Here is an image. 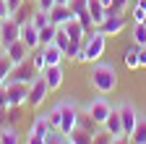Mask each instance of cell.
Listing matches in <instances>:
<instances>
[{
  "mask_svg": "<svg viewBox=\"0 0 146 144\" xmlns=\"http://www.w3.org/2000/svg\"><path fill=\"white\" fill-rule=\"evenodd\" d=\"M11 71H13V60L8 58V52L3 50V52H0V84H5V81H8Z\"/></svg>",
  "mask_w": 146,
  "mask_h": 144,
  "instance_id": "603a6c76",
  "label": "cell"
},
{
  "mask_svg": "<svg viewBox=\"0 0 146 144\" xmlns=\"http://www.w3.org/2000/svg\"><path fill=\"white\" fill-rule=\"evenodd\" d=\"M133 0H112V5H107V8H115V11H120V13H125V8L131 5Z\"/></svg>",
  "mask_w": 146,
  "mask_h": 144,
  "instance_id": "74e56055",
  "label": "cell"
},
{
  "mask_svg": "<svg viewBox=\"0 0 146 144\" xmlns=\"http://www.w3.org/2000/svg\"><path fill=\"white\" fill-rule=\"evenodd\" d=\"M70 19H76V13L70 11V5H55V8L50 11V21H52L55 26H63V24H68Z\"/></svg>",
  "mask_w": 146,
  "mask_h": 144,
  "instance_id": "5bb4252c",
  "label": "cell"
},
{
  "mask_svg": "<svg viewBox=\"0 0 146 144\" xmlns=\"http://www.w3.org/2000/svg\"><path fill=\"white\" fill-rule=\"evenodd\" d=\"M81 47H84V45H78V42H70V45H68V50H65V58H68V60H76V63H81Z\"/></svg>",
  "mask_w": 146,
  "mask_h": 144,
  "instance_id": "4dcf8cb0",
  "label": "cell"
},
{
  "mask_svg": "<svg viewBox=\"0 0 146 144\" xmlns=\"http://www.w3.org/2000/svg\"><path fill=\"white\" fill-rule=\"evenodd\" d=\"M0 144H21V134L13 126H0Z\"/></svg>",
  "mask_w": 146,
  "mask_h": 144,
  "instance_id": "44dd1931",
  "label": "cell"
},
{
  "mask_svg": "<svg viewBox=\"0 0 146 144\" xmlns=\"http://www.w3.org/2000/svg\"><path fill=\"white\" fill-rule=\"evenodd\" d=\"M16 40H21V24H18L13 16H11V19L0 21V45L8 47V45L16 42Z\"/></svg>",
  "mask_w": 146,
  "mask_h": 144,
  "instance_id": "ba28073f",
  "label": "cell"
},
{
  "mask_svg": "<svg viewBox=\"0 0 146 144\" xmlns=\"http://www.w3.org/2000/svg\"><path fill=\"white\" fill-rule=\"evenodd\" d=\"M70 11L73 13H81V11H86V5H89V0H70Z\"/></svg>",
  "mask_w": 146,
  "mask_h": 144,
  "instance_id": "836d02e7",
  "label": "cell"
},
{
  "mask_svg": "<svg viewBox=\"0 0 146 144\" xmlns=\"http://www.w3.org/2000/svg\"><path fill=\"white\" fill-rule=\"evenodd\" d=\"M60 113H63V121H60V134L70 136V131L78 129V105L73 100H63L60 102Z\"/></svg>",
  "mask_w": 146,
  "mask_h": 144,
  "instance_id": "3957f363",
  "label": "cell"
},
{
  "mask_svg": "<svg viewBox=\"0 0 146 144\" xmlns=\"http://www.w3.org/2000/svg\"><path fill=\"white\" fill-rule=\"evenodd\" d=\"M21 40L29 45V50H36V47H42V42H39V29H36L31 21L21 24Z\"/></svg>",
  "mask_w": 146,
  "mask_h": 144,
  "instance_id": "4fadbf2b",
  "label": "cell"
},
{
  "mask_svg": "<svg viewBox=\"0 0 146 144\" xmlns=\"http://www.w3.org/2000/svg\"><path fill=\"white\" fill-rule=\"evenodd\" d=\"M110 110H112V105H110V100H107L104 94L91 97V100H89V105H86V113L91 115V121H94V123H99V126L107 121Z\"/></svg>",
  "mask_w": 146,
  "mask_h": 144,
  "instance_id": "8992f818",
  "label": "cell"
},
{
  "mask_svg": "<svg viewBox=\"0 0 146 144\" xmlns=\"http://www.w3.org/2000/svg\"><path fill=\"white\" fill-rule=\"evenodd\" d=\"M50 92H52V89H50L47 79H44L42 74H36V76L31 79V84H29V102H26V105H29V107H42Z\"/></svg>",
  "mask_w": 146,
  "mask_h": 144,
  "instance_id": "277c9868",
  "label": "cell"
},
{
  "mask_svg": "<svg viewBox=\"0 0 146 144\" xmlns=\"http://www.w3.org/2000/svg\"><path fill=\"white\" fill-rule=\"evenodd\" d=\"M112 144H133V141H131V136H117V139H112Z\"/></svg>",
  "mask_w": 146,
  "mask_h": 144,
  "instance_id": "ee69618b",
  "label": "cell"
},
{
  "mask_svg": "<svg viewBox=\"0 0 146 144\" xmlns=\"http://www.w3.org/2000/svg\"><path fill=\"white\" fill-rule=\"evenodd\" d=\"M55 34H58V26H55L52 21H50L47 26H42V29H39V42H42V47H44V45H50V42L55 40Z\"/></svg>",
  "mask_w": 146,
  "mask_h": 144,
  "instance_id": "484cf974",
  "label": "cell"
},
{
  "mask_svg": "<svg viewBox=\"0 0 146 144\" xmlns=\"http://www.w3.org/2000/svg\"><path fill=\"white\" fill-rule=\"evenodd\" d=\"M123 60H125V68L128 71H136V68H141L138 66V45H128L125 47V52H123Z\"/></svg>",
  "mask_w": 146,
  "mask_h": 144,
  "instance_id": "ffe728a7",
  "label": "cell"
},
{
  "mask_svg": "<svg viewBox=\"0 0 146 144\" xmlns=\"http://www.w3.org/2000/svg\"><path fill=\"white\" fill-rule=\"evenodd\" d=\"M5 52H8V58L13 60V66H18V63H24L29 55H31V50H29V45L24 42V40H16V42H11L8 47H3Z\"/></svg>",
  "mask_w": 146,
  "mask_h": 144,
  "instance_id": "7c38bea8",
  "label": "cell"
},
{
  "mask_svg": "<svg viewBox=\"0 0 146 144\" xmlns=\"http://www.w3.org/2000/svg\"><path fill=\"white\" fill-rule=\"evenodd\" d=\"M138 66L146 68V47H138Z\"/></svg>",
  "mask_w": 146,
  "mask_h": 144,
  "instance_id": "b9f144b4",
  "label": "cell"
},
{
  "mask_svg": "<svg viewBox=\"0 0 146 144\" xmlns=\"http://www.w3.org/2000/svg\"><path fill=\"white\" fill-rule=\"evenodd\" d=\"M36 76V71H34V66H31V58H26L24 63H18V66H13V71H11V81H24V84H31V79Z\"/></svg>",
  "mask_w": 146,
  "mask_h": 144,
  "instance_id": "30bf717a",
  "label": "cell"
},
{
  "mask_svg": "<svg viewBox=\"0 0 146 144\" xmlns=\"http://www.w3.org/2000/svg\"><path fill=\"white\" fill-rule=\"evenodd\" d=\"M63 29L68 31L70 42H78V45H84V37H86V31H84V26H81V21H78V19H70L68 24H63Z\"/></svg>",
  "mask_w": 146,
  "mask_h": 144,
  "instance_id": "e0dca14e",
  "label": "cell"
},
{
  "mask_svg": "<svg viewBox=\"0 0 146 144\" xmlns=\"http://www.w3.org/2000/svg\"><path fill=\"white\" fill-rule=\"evenodd\" d=\"M89 84L94 86L99 94H110V92H112V89L117 86V74H115V66L97 60L94 66H91V71H89Z\"/></svg>",
  "mask_w": 146,
  "mask_h": 144,
  "instance_id": "6da1fadb",
  "label": "cell"
},
{
  "mask_svg": "<svg viewBox=\"0 0 146 144\" xmlns=\"http://www.w3.org/2000/svg\"><path fill=\"white\" fill-rule=\"evenodd\" d=\"M0 110H8V94H5L3 84H0Z\"/></svg>",
  "mask_w": 146,
  "mask_h": 144,
  "instance_id": "f35d334b",
  "label": "cell"
},
{
  "mask_svg": "<svg viewBox=\"0 0 146 144\" xmlns=\"http://www.w3.org/2000/svg\"><path fill=\"white\" fill-rule=\"evenodd\" d=\"M5 3H8V11H11V16L18 11V8H21L24 5V0H5Z\"/></svg>",
  "mask_w": 146,
  "mask_h": 144,
  "instance_id": "60d3db41",
  "label": "cell"
},
{
  "mask_svg": "<svg viewBox=\"0 0 146 144\" xmlns=\"http://www.w3.org/2000/svg\"><path fill=\"white\" fill-rule=\"evenodd\" d=\"M133 5H138V8H143V11H146V0H133Z\"/></svg>",
  "mask_w": 146,
  "mask_h": 144,
  "instance_id": "f6af8a7d",
  "label": "cell"
},
{
  "mask_svg": "<svg viewBox=\"0 0 146 144\" xmlns=\"http://www.w3.org/2000/svg\"><path fill=\"white\" fill-rule=\"evenodd\" d=\"M26 144H47L44 136H26Z\"/></svg>",
  "mask_w": 146,
  "mask_h": 144,
  "instance_id": "7bdbcfd3",
  "label": "cell"
},
{
  "mask_svg": "<svg viewBox=\"0 0 146 144\" xmlns=\"http://www.w3.org/2000/svg\"><path fill=\"white\" fill-rule=\"evenodd\" d=\"M52 42L65 52V50H68V45H70V37H68V31H65L63 26H58V34H55V40H52Z\"/></svg>",
  "mask_w": 146,
  "mask_h": 144,
  "instance_id": "f1b7e54d",
  "label": "cell"
},
{
  "mask_svg": "<svg viewBox=\"0 0 146 144\" xmlns=\"http://www.w3.org/2000/svg\"><path fill=\"white\" fill-rule=\"evenodd\" d=\"M131 141L133 144H146V115H138V123L131 134Z\"/></svg>",
  "mask_w": 146,
  "mask_h": 144,
  "instance_id": "7402d4cb",
  "label": "cell"
},
{
  "mask_svg": "<svg viewBox=\"0 0 146 144\" xmlns=\"http://www.w3.org/2000/svg\"><path fill=\"white\" fill-rule=\"evenodd\" d=\"M47 121H50V126L55 131H60V121H63V113H60V102L55 105V107H50V113H47Z\"/></svg>",
  "mask_w": 146,
  "mask_h": 144,
  "instance_id": "4316f807",
  "label": "cell"
},
{
  "mask_svg": "<svg viewBox=\"0 0 146 144\" xmlns=\"http://www.w3.org/2000/svg\"><path fill=\"white\" fill-rule=\"evenodd\" d=\"M107 50V34L94 29L91 34L84 37V47H81V63H97Z\"/></svg>",
  "mask_w": 146,
  "mask_h": 144,
  "instance_id": "7a4b0ae2",
  "label": "cell"
},
{
  "mask_svg": "<svg viewBox=\"0 0 146 144\" xmlns=\"http://www.w3.org/2000/svg\"><path fill=\"white\" fill-rule=\"evenodd\" d=\"M65 144H76V141H70V139H68V141H65Z\"/></svg>",
  "mask_w": 146,
  "mask_h": 144,
  "instance_id": "7dc6e473",
  "label": "cell"
},
{
  "mask_svg": "<svg viewBox=\"0 0 146 144\" xmlns=\"http://www.w3.org/2000/svg\"><path fill=\"white\" fill-rule=\"evenodd\" d=\"M89 13H91V19H94V24L99 26L104 19H107V8H104V3H102V0H89Z\"/></svg>",
  "mask_w": 146,
  "mask_h": 144,
  "instance_id": "d6986e66",
  "label": "cell"
},
{
  "mask_svg": "<svg viewBox=\"0 0 146 144\" xmlns=\"http://www.w3.org/2000/svg\"><path fill=\"white\" fill-rule=\"evenodd\" d=\"M44 141H47V144H65V141H68V136H65V134H60V131H55V129H52V131H50V134L44 136Z\"/></svg>",
  "mask_w": 146,
  "mask_h": 144,
  "instance_id": "1f68e13d",
  "label": "cell"
},
{
  "mask_svg": "<svg viewBox=\"0 0 146 144\" xmlns=\"http://www.w3.org/2000/svg\"><path fill=\"white\" fill-rule=\"evenodd\" d=\"M131 40H133V45L146 47V21H143V24H133V34H131Z\"/></svg>",
  "mask_w": 146,
  "mask_h": 144,
  "instance_id": "d4e9b609",
  "label": "cell"
},
{
  "mask_svg": "<svg viewBox=\"0 0 146 144\" xmlns=\"http://www.w3.org/2000/svg\"><path fill=\"white\" fill-rule=\"evenodd\" d=\"M13 19H16L18 24H26V21H31V16H29V13L24 11V5H21V8H18V11L13 13Z\"/></svg>",
  "mask_w": 146,
  "mask_h": 144,
  "instance_id": "d590c367",
  "label": "cell"
},
{
  "mask_svg": "<svg viewBox=\"0 0 146 144\" xmlns=\"http://www.w3.org/2000/svg\"><path fill=\"white\" fill-rule=\"evenodd\" d=\"M55 5H58L55 0H36V8H39V11H44V13H50Z\"/></svg>",
  "mask_w": 146,
  "mask_h": 144,
  "instance_id": "8d00e7d4",
  "label": "cell"
},
{
  "mask_svg": "<svg viewBox=\"0 0 146 144\" xmlns=\"http://www.w3.org/2000/svg\"><path fill=\"white\" fill-rule=\"evenodd\" d=\"M91 144H112V136H110L104 129H99L94 136H91Z\"/></svg>",
  "mask_w": 146,
  "mask_h": 144,
  "instance_id": "d6a6232c",
  "label": "cell"
},
{
  "mask_svg": "<svg viewBox=\"0 0 146 144\" xmlns=\"http://www.w3.org/2000/svg\"><path fill=\"white\" fill-rule=\"evenodd\" d=\"M31 24H34L36 29L47 26V24H50V13H44V11H39V8H36V13H31Z\"/></svg>",
  "mask_w": 146,
  "mask_h": 144,
  "instance_id": "f546056e",
  "label": "cell"
},
{
  "mask_svg": "<svg viewBox=\"0 0 146 144\" xmlns=\"http://www.w3.org/2000/svg\"><path fill=\"white\" fill-rule=\"evenodd\" d=\"M5 19H11V11H8L5 0H0V21H5Z\"/></svg>",
  "mask_w": 146,
  "mask_h": 144,
  "instance_id": "ab89813d",
  "label": "cell"
},
{
  "mask_svg": "<svg viewBox=\"0 0 146 144\" xmlns=\"http://www.w3.org/2000/svg\"><path fill=\"white\" fill-rule=\"evenodd\" d=\"M125 26H128V16H125V13H117V16H107L97 29L104 31L107 37H117V34L125 31Z\"/></svg>",
  "mask_w": 146,
  "mask_h": 144,
  "instance_id": "52a82bcc",
  "label": "cell"
},
{
  "mask_svg": "<svg viewBox=\"0 0 146 144\" xmlns=\"http://www.w3.org/2000/svg\"><path fill=\"white\" fill-rule=\"evenodd\" d=\"M91 136L94 134H89V131H84V129H76V131H70V141H76V144H91Z\"/></svg>",
  "mask_w": 146,
  "mask_h": 144,
  "instance_id": "83f0119b",
  "label": "cell"
},
{
  "mask_svg": "<svg viewBox=\"0 0 146 144\" xmlns=\"http://www.w3.org/2000/svg\"><path fill=\"white\" fill-rule=\"evenodd\" d=\"M117 110H120V118H123V131H125V136H131L133 129H136V123H138V115H141V113L133 107V102H120Z\"/></svg>",
  "mask_w": 146,
  "mask_h": 144,
  "instance_id": "9c48e42d",
  "label": "cell"
},
{
  "mask_svg": "<svg viewBox=\"0 0 146 144\" xmlns=\"http://www.w3.org/2000/svg\"><path fill=\"white\" fill-rule=\"evenodd\" d=\"M50 131H52V126L47 121V113H39L31 121V126H29V136H47Z\"/></svg>",
  "mask_w": 146,
  "mask_h": 144,
  "instance_id": "2e32d148",
  "label": "cell"
},
{
  "mask_svg": "<svg viewBox=\"0 0 146 144\" xmlns=\"http://www.w3.org/2000/svg\"><path fill=\"white\" fill-rule=\"evenodd\" d=\"M42 50H44V60H47V66H60V63L65 60V52H63L58 45H55V42L44 45Z\"/></svg>",
  "mask_w": 146,
  "mask_h": 144,
  "instance_id": "ac0fdd59",
  "label": "cell"
},
{
  "mask_svg": "<svg viewBox=\"0 0 146 144\" xmlns=\"http://www.w3.org/2000/svg\"><path fill=\"white\" fill-rule=\"evenodd\" d=\"M5 94H8V107H21L29 102V84L24 81H5Z\"/></svg>",
  "mask_w": 146,
  "mask_h": 144,
  "instance_id": "5b68a950",
  "label": "cell"
},
{
  "mask_svg": "<svg viewBox=\"0 0 146 144\" xmlns=\"http://www.w3.org/2000/svg\"><path fill=\"white\" fill-rule=\"evenodd\" d=\"M143 21H146V11L133 5V24H143Z\"/></svg>",
  "mask_w": 146,
  "mask_h": 144,
  "instance_id": "e575fe53",
  "label": "cell"
},
{
  "mask_svg": "<svg viewBox=\"0 0 146 144\" xmlns=\"http://www.w3.org/2000/svg\"><path fill=\"white\" fill-rule=\"evenodd\" d=\"M55 3H58V5H68V3H70V0H55Z\"/></svg>",
  "mask_w": 146,
  "mask_h": 144,
  "instance_id": "bcb514c9",
  "label": "cell"
},
{
  "mask_svg": "<svg viewBox=\"0 0 146 144\" xmlns=\"http://www.w3.org/2000/svg\"><path fill=\"white\" fill-rule=\"evenodd\" d=\"M42 76L47 79V84H50L52 92H55V89H60V86H63V63H60V66H47V68L42 71Z\"/></svg>",
  "mask_w": 146,
  "mask_h": 144,
  "instance_id": "9a60e30c",
  "label": "cell"
},
{
  "mask_svg": "<svg viewBox=\"0 0 146 144\" xmlns=\"http://www.w3.org/2000/svg\"><path fill=\"white\" fill-rule=\"evenodd\" d=\"M31 66H34V71H36V74H42V71L47 68V60H44V50L42 47H36V50H31Z\"/></svg>",
  "mask_w": 146,
  "mask_h": 144,
  "instance_id": "cb8c5ba5",
  "label": "cell"
},
{
  "mask_svg": "<svg viewBox=\"0 0 146 144\" xmlns=\"http://www.w3.org/2000/svg\"><path fill=\"white\" fill-rule=\"evenodd\" d=\"M102 129L112 136V139H117V136H125V131H123V118H120V110L117 107H112L110 110V115H107V121L102 123Z\"/></svg>",
  "mask_w": 146,
  "mask_h": 144,
  "instance_id": "8fae6325",
  "label": "cell"
}]
</instances>
